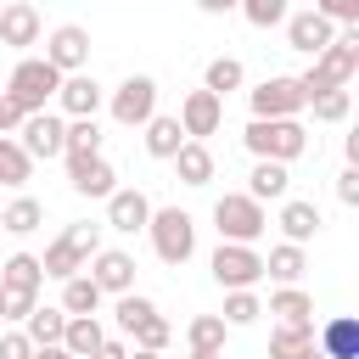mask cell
Returning a JSON list of instances; mask_svg holds the SVG:
<instances>
[{"instance_id":"obj_1","label":"cell","mask_w":359,"mask_h":359,"mask_svg":"<svg viewBox=\"0 0 359 359\" xmlns=\"http://www.w3.org/2000/svg\"><path fill=\"white\" fill-rule=\"evenodd\" d=\"M359 73V22H342L337 28V39L309 62V73H297V84H303V101L309 95H320V90H337V84H348Z\"/></svg>"},{"instance_id":"obj_2","label":"cell","mask_w":359,"mask_h":359,"mask_svg":"<svg viewBox=\"0 0 359 359\" xmlns=\"http://www.w3.org/2000/svg\"><path fill=\"white\" fill-rule=\"evenodd\" d=\"M95 247H101V224H90V219L67 224V230H62V236L45 247V258H39L45 280H67V275H79V269L95 258Z\"/></svg>"},{"instance_id":"obj_3","label":"cell","mask_w":359,"mask_h":359,"mask_svg":"<svg viewBox=\"0 0 359 359\" xmlns=\"http://www.w3.org/2000/svg\"><path fill=\"white\" fill-rule=\"evenodd\" d=\"M241 140H247L252 157H269V163H292V157L309 151V129L297 118H252Z\"/></svg>"},{"instance_id":"obj_4","label":"cell","mask_w":359,"mask_h":359,"mask_svg":"<svg viewBox=\"0 0 359 359\" xmlns=\"http://www.w3.org/2000/svg\"><path fill=\"white\" fill-rule=\"evenodd\" d=\"M213 230H219V241H247V247H258V236L269 230V213H264V202H252L247 191H224V196L213 202Z\"/></svg>"},{"instance_id":"obj_5","label":"cell","mask_w":359,"mask_h":359,"mask_svg":"<svg viewBox=\"0 0 359 359\" xmlns=\"http://www.w3.org/2000/svg\"><path fill=\"white\" fill-rule=\"evenodd\" d=\"M146 236H151V252H157L163 264H174V269L196 252V219H191L185 208H151Z\"/></svg>"},{"instance_id":"obj_6","label":"cell","mask_w":359,"mask_h":359,"mask_svg":"<svg viewBox=\"0 0 359 359\" xmlns=\"http://www.w3.org/2000/svg\"><path fill=\"white\" fill-rule=\"evenodd\" d=\"M56 84H62V73H56L45 56H22V62L11 67V79H6L0 95H11L22 112H45V107L56 101Z\"/></svg>"},{"instance_id":"obj_7","label":"cell","mask_w":359,"mask_h":359,"mask_svg":"<svg viewBox=\"0 0 359 359\" xmlns=\"http://www.w3.org/2000/svg\"><path fill=\"white\" fill-rule=\"evenodd\" d=\"M208 269H213V280L224 292H241V286H258L264 280V252L247 247V241H219L213 258H208Z\"/></svg>"},{"instance_id":"obj_8","label":"cell","mask_w":359,"mask_h":359,"mask_svg":"<svg viewBox=\"0 0 359 359\" xmlns=\"http://www.w3.org/2000/svg\"><path fill=\"white\" fill-rule=\"evenodd\" d=\"M107 112H112V123L140 129V123L157 112V79H151V73H129V79L107 95Z\"/></svg>"},{"instance_id":"obj_9","label":"cell","mask_w":359,"mask_h":359,"mask_svg":"<svg viewBox=\"0 0 359 359\" xmlns=\"http://www.w3.org/2000/svg\"><path fill=\"white\" fill-rule=\"evenodd\" d=\"M62 135H67V118L62 112H28L22 123H17V146L34 157V163H50V157H62Z\"/></svg>"},{"instance_id":"obj_10","label":"cell","mask_w":359,"mask_h":359,"mask_svg":"<svg viewBox=\"0 0 359 359\" xmlns=\"http://www.w3.org/2000/svg\"><path fill=\"white\" fill-rule=\"evenodd\" d=\"M247 101H252V118H297V112L309 107V101H303V84L286 79V73L264 79L258 90H247Z\"/></svg>"},{"instance_id":"obj_11","label":"cell","mask_w":359,"mask_h":359,"mask_svg":"<svg viewBox=\"0 0 359 359\" xmlns=\"http://www.w3.org/2000/svg\"><path fill=\"white\" fill-rule=\"evenodd\" d=\"M45 62H50L56 73H84V67H90V28H79V22L50 28V39H45Z\"/></svg>"},{"instance_id":"obj_12","label":"cell","mask_w":359,"mask_h":359,"mask_svg":"<svg viewBox=\"0 0 359 359\" xmlns=\"http://www.w3.org/2000/svg\"><path fill=\"white\" fill-rule=\"evenodd\" d=\"M180 129H185V140H208V135H219V123H224V95H213V90H191L185 101H180Z\"/></svg>"},{"instance_id":"obj_13","label":"cell","mask_w":359,"mask_h":359,"mask_svg":"<svg viewBox=\"0 0 359 359\" xmlns=\"http://www.w3.org/2000/svg\"><path fill=\"white\" fill-rule=\"evenodd\" d=\"M84 275L101 286V292H135V252H123V247H95V258L84 264Z\"/></svg>"},{"instance_id":"obj_14","label":"cell","mask_w":359,"mask_h":359,"mask_svg":"<svg viewBox=\"0 0 359 359\" xmlns=\"http://www.w3.org/2000/svg\"><path fill=\"white\" fill-rule=\"evenodd\" d=\"M56 107H62V118H95V112L107 107V90H101L90 73H62Z\"/></svg>"},{"instance_id":"obj_15","label":"cell","mask_w":359,"mask_h":359,"mask_svg":"<svg viewBox=\"0 0 359 359\" xmlns=\"http://www.w3.org/2000/svg\"><path fill=\"white\" fill-rule=\"evenodd\" d=\"M331 39H337V22H331V17H320L314 6H309V11H286V45H292V50L320 56Z\"/></svg>"},{"instance_id":"obj_16","label":"cell","mask_w":359,"mask_h":359,"mask_svg":"<svg viewBox=\"0 0 359 359\" xmlns=\"http://www.w3.org/2000/svg\"><path fill=\"white\" fill-rule=\"evenodd\" d=\"M45 39V22H39V11L28 6V0H6L0 6V45H11V50H28V45H39Z\"/></svg>"},{"instance_id":"obj_17","label":"cell","mask_w":359,"mask_h":359,"mask_svg":"<svg viewBox=\"0 0 359 359\" xmlns=\"http://www.w3.org/2000/svg\"><path fill=\"white\" fill-rule=\"evenodd\" d=\"M146 219H151V196H146V191H135V185H118V191L107 196V230H123V236H135V230H146Z\"/></svg>"},{"instance_id":"obj_18","label":"cell","mask_w":359,"mask_h":359,"mask_svg":"<svg viewBox=\"0 0 359 359\" xmlns=\"http://www.w3.org/2000/svg\"><path fill=\"white\" fill-rule=\"evenodd\" d=\"M174 174H180V185H191V191H202V185H213V151H208V140H185L174 157Z\"/></svg>"},{"instance_id":"obj_19","label":"cell","mask_w":359,"mask_h":359,"mask_svg":"<svg viewBox=\"0 0 359 359\" xmlns=\"http://www.w3.org/2000/svg\"><path fill=\"white\" fill-rule=\"evenodd\" d=\"M320 224H325V219H320L314 202H303V196H280V236H286V241L303 247V241L320 236Z\"/></svg>"},{"instance_id":"obj_20","label":"cell","mask_w":359,"mask_h":359,"mask_svg":"<svg viewBox=\"0 0 359 359\" xmlns=\"http://www.w3.org/2000/svg\"><path fill=\"white\" fill-rule=\"evenodd\" d=\"M314 348H320L325 359H359V320H353V314L325 320L320 337H314Z\"/></svg>"},{"instance_id":"obj_21","label":"cell","mask_w":359,"mask_h":359,"mask_svg":"<svg viewBox=\"0 0 359 359\" xmlns=\"http://www.w3.org/2000/svg\"><path fill=\"white\" fill-rule=\"evenodd\" d=\"M67 174H73V191H79V196H101V202H107V196L118 191V168H112L107 157H84V163H73Z\"/></svg>"},{"instance_id":"obj_22","label":"cell","mask_w":359,"mask_h":359,"mask_svg":"<svg viewBox=\"0 0 359 359\" xmlns=\"http://www.w3.org/2000/svg\"><path fill=\"white\" fill-rule=\"evenodd\" d=\"M264 314H275L280 325H314V297L292 280V286H280V292H269V309Z\"/></svg>"},{"instance_id":"obj_23","label":"cell","mask_w":359,"mask_h":359,"mask_svg":"<svg viewBox=\"0 0 359 359\" xmlns=\"http://www.w3.org/2000/svg\"><path fill=\"white\" fill-rule=\"evenodd\" d=\"M62 157H67V168H73V163H84V157H101V123H95V118H67Z\"/></svg>"},{"instance_id":"obj_24","label":"cell","mask_w":359,"mask_h":359,"mask_svg":"<svg viewBox=\"0 0 359 359\" xmlns=\"http://www.w3.org/2000/svg\"><path fill=\"white\" fill-rule=\"evenodd\" d=\"M286 185H292L286 163H269V157H258V163H252V174H247V196H252V202H280V196H286Z\"/></svg>"},{"instance_id":"obj_25","label":"cell","mask_w":359,"mask_h":359,"mask_svg":"<svg viewBox=\"0 0 359 359\" xmlns=\"http://www.w3.org/2000/svg\"><path fill=\"white\" fill-rule=\"evenodd\" d=\"M101 342H107V331H101L95 314H67V325H62V348H67L73 359H90Z\"/></svg>"},{"instance_id":"obj_26","label":"cell","mask_w":359,"mask_h":359,"mask_svg":"<svg viewBox=\"0 0 359 359\" xmlns=\"http://www.w3.org/2000/svg\"><path fill=\"white\" fill-rule=\"evenodd\" d=\"M140 129H146V151H151V157H163V163L185 146V129H180V118H168V112H151Z\"/></svg>"},{"instance_id":"obj_27","label":"cell","mask_w":359,"mask_h":359,"mask_svg":"<svg viewBox=\"0 0 359 359\" xmlns=\"http://www.w3.org/2000/svg\"><path fill=\"white\" fill-rule=\"evenodd\" d=\"M39 286H45V269L34 252H11L0 264V292H39Z\"/></svg>"},{"instance_id":"obj_28","label":"cell","mask_w":359,"mask_h":359,"mask_svg":"<svg viewBox=\"0 0 359 359\" xmlns=\"http://www.w3.org/2000/svg\"><path fill=\"white\" fill-rule=\"evenodd\" d=\"M62 325H67V309H62V303H56V309H50V303H45V309L34 303L28 320H22V337H28L34 348H50V342H62Z\"/></svg>"},{"instance_id":"obj_29","label":"cell","mask_w":359,"mask_h":359,"mask_svg":"<svg viewBox=\"0 0 359 359\" xmlns=\"http://www.w3.org/2000/svg\"><path fill=\"white\" fill-rule=\"evenodd\" d=\"M303 269H309V252H303L297 241H280V247H269V258H264V275L280 280V286L303 280Z\"/></svg>"},{"instance_id":"obj_30","label":"cell","mask_w":359,"mask_h":359,"mask_svg":"<svg viewBox=\"0 0 359 359\" xmlns=\"http://www.w3.org/2000/svg\"><path fill=\"white\" fill-rule=\"evenodd\" d=\"M28 180H34V157L17 146V135H0V185L22 191Z\"/></svg>"},{"instance_id":"obj_31","label":"cell","mask_w":359,"mask_h":359,"mask_svg":"<svg viewBox=\"0 0 359 359\" xmlns=\"http://www.w3.org/2000/svg\"><path fill=\"white\" fill-rule=\"evenodd\" d=\"M101 297H107V292H101L84 269L62 280V309H67V314H95V309H101Z\"/></svg>"},{"instance_id":"obj_32","label":"cell","mask_w":359,"mask_h":359,"mask_svg":"<svg viewBox=\"0 0 359 359\" xmlns=\"http://www.w3.org/2000/svg\"><path fill=\"white\" fill-rule=\"evenodd\" d=\"M39 224H45V208L34 196H17V202L0 208V230H11V236H34Z\"/></svg>"},{"instance_id":"obj_33","label":"cell","mask_w":359,"mask_h":359,"mask_svg":"<svg viewBox=\"0 0 359 359\" xmlns=\"http://www.w3.org/2000/svg\"><path fill=\"white\" fill-rule=\"evenodd\" d=\"M241 84H247V67H241L236 56H213L208 73H202V90H213V95H230V90H241Z\"/></svg>"},{"instance_id":"obj_34","label":"cell","mask_w":359,"mask_h":359,"mask_svg":"<svg viewBox=\"0 0 359 359\" xmlns=\"http://www.w3.org/2000/svg\"><path fill=\"white\" fill-rule=\"evenodd\" d=\"M314 348V325H275L269 337V359H303Z\"/></svg>"},{"instance_id":"obj_35","label":"cell","mask_w":359,"mask_h":359,"mask_svg":"<svg viewBox=\"0 0 359 359\" xmlns=\"http://www.w3.org/2000/svg\"><path fill=\"white\" fill-rule=\"evenodd\" d=\"M224 331H230V325H224L219 314H196V320L185 325V342L202 348V353H224Z\"/></svg>"},{"instance_id":"obj_36","label":"cell","mask_w":359,"mask_h":359,"mask_svg":"<svg viewBox=\"0 0 359 359\" xmlns=\"http://www.w3.org/2000/svg\"><path fill=\"white\" fill-rule=\"evenodd\" d=\"M309 107H314V118H320V123H342V118H348V107H353V90H348V84L320 90V95H309Z\"/></svg>"},{"instance_id":"obj_37","label":"cell","mask_w":359,"mask_h":359,"mask_svg":"<svg viewBox=\"0 0 359 359\" xmlns=\"http://www.w3.org/2000/svg\"><path fill=\"white\" fill-rule=\"evenodd\" d=\"M258 314H264V303H258V292H252V286H241V292H224V314H219L224 325H252Z\"/></svg>"},{"instance_id":"obj_38","label":"cell","mask_w":359,"mask_h":359,"mask_svg":"<svg viewBox=\"0 0 359 359\" xmlns=\"http://www.w3.org/2000/svg\"><path fill=\"white\" fill-rule=\"evenodd\" d=\"M236 11H241L252 28H280L286 11H292V0H236Z\"/></svg>"},{"instance_id":"obj_39","label":"cell","mask_w":359,"mask_h":359,"mask_svg":"<svg viewBox=\"0 0 359 359\" xmlns=\"http://www.w3.org/2000/svg\"><path fill=\"white\" fill-rule=\"evenodd\" d=\"M151 309H157L151 297H140V292H118V309H112V320H118V331L129 337V331H135V325H140Z\"/></svg>"},{"instance_id":"obj_40","label":"cell","mask_w":359,"mask_h":359,"mask_svg":"<svg viewBox=\"0 0 359 359\" xmlns=\"http://www.w3.org/2000/svg\"><path fill=\"white\" fill-rule=\"evenodd\" d=\"M129 337H135V348H157V353H163V348H168V337H174V325H168V320L151 309V314H146V320H140Z\"/></svg>"},{"instance_id":"obj_41","label":"cell","mask_w":359,"mask_h":359,"mask_svg":"<svg viewBox=\"0 0 359 359\" xmlns=\"http://www.w3.org/2000/svg\"><path fill=\"white\" fill-rule=\"evenodd\" d=\"M34 303H39V292H0V314L6 320H28Z\"/></svg>"},{"instance_id":"obj_42","label":"cell","mask_w":359,"mask_h":359,"mask_svg":"<svg viewBox=\"0 0 359 359\" xmlns=\"http://www.w3.org/2000/svg\"><path fill=\"white\" fill-rule=\"evenodd\" d=\"M314 11L331 17L337 28H342V22H359V0H314Z\"/></svg>"},{"instance_id":"obj_43","label":"cell","mask_w":359,"mask_h":359,"mask_svg":"<svg viewBox=\"0 0 359 359\" xmlns=\"http://www.w3.org/2000/svg\"><path fill=\"white\" fill-rule=\"evenodd\" d=\"M337 202H342V208H359V163H348V168L337 174Z\"/></svg>"},{"instance_id":"obj_44","label":"cell","mask_w":359,"mask_h":359,"mask_svg":"<svg viewBox=\"0 0 359 359\" xmlns=\"http://www.w3.org/2000/svg\"><path fill=\"white\" fill-rule=\"evenodd\" d=\"M0 359H34V342H28L22 331H6V337H0Z\"/></svg>"},{"instance_id":"obj_45","label":"cell","mask_w":359,"mask_h":359,"mask_svg":"<svg viewBox=\"0 0 359 359\" xmlns=\"http://www.w3.org/2000/svg\"><path fill=\"white\" fill-rule=\"evenodd\" d=\"M22 118H28V112H22L11 95H0V135H17V123H22Z\"/></svg>"},{"instance_id":"obj_46","label":"cell","mask_w":359,"mask_h":359,"mask_svg":"<svg viewBox=\"0 0 359 359\" xmlns=\"http://www.w3.org/2000/svg\"><path fill=\"white\" fill-rule=\"evenodd\" d=\"M90 359H129V348H123V342H118V337H107V342H101V348H95V353H90Z\"/></svg>"},{"instance_id":"obj_47","label":"cell","mask_w":359,"mask_h":359,"mask_svg":"<svg viewBox=\"0 0 359 359\" xmlns=\"http://www.w3.org/2000/svg\"><path fill=\"white\" fill-rule=\"evenodd\" d=\"M196 11H208V17H224V11H236V0H196Z\"/></svg>"},{"instance_id":"obj_48","label":"cell","mask_w":359,"mask_h":359,"mask_svg":"<svg viewBox=\"0 0 359 359\" xmlns=\"http://www.w3.org/2000/svg\"><path fill=\"white\" fill-rule=\"evenodd\" d=\"M34 359H73V353H67L62 342H50V348H34Z\"/></svg>"},{"instance_id":"obj_49","label":"cell","mask_w":359,"mask_h":359,"mask_svg":"<svg viewBox=\"0 0 359 359\" xmlns=\"http://www.w3.org/2000/svg\"><path fill=\"white\" fill-rule=\"evenodd\" d=\"M129 359H163V353H157V348H135Z\"/></svg>"},{"instance_id":"obj_50","label":"cell","mask_w":359,"mask_h":359,"mask_svg":"<svg viewBox=\"0 0 359 359\" xmlns=\"http://www.w3.org/2000/svg\"><path fill=\"white\" fill-rule=\"evenodd\" d=\"M185 359H224V353H202V348H191V353H185Z\"/></svg>"},{"instance_id":"obj_51","label":"cell","mask_w":359,"mask_h":359,"mask_svg":"<svg viewBox=\"0 0 359 359\" xmlns=\"http://www.w3.org/2000/svg\"><path fill=\"white\" fill-rule=\"evenodd\" d=\"M303 359H325V353H320V348H309V353H303Z\"/></svg>"}]
</instances>
